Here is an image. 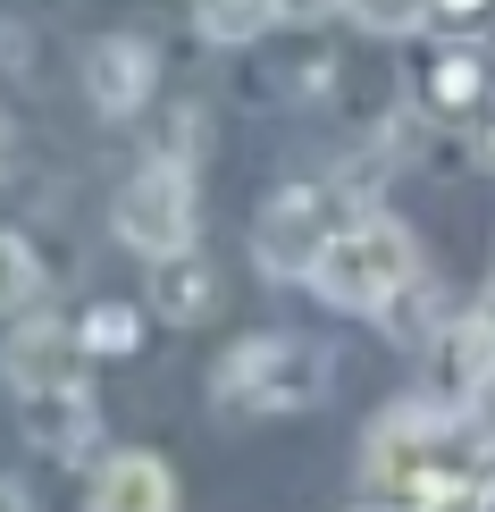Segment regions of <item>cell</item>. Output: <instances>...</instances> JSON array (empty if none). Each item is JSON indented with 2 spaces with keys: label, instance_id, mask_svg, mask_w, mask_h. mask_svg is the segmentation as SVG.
Instances as JSON below:
<instances>
[{
  "label": "cell",
  "instance_id": "cell-1",
  "mask_svg": "<svg viewBox=\"0 0 495 512\" xmlns=\"http://www.w3.org/2000/svg\"><path fill=\"white\" fill-rule=\"evenodd\" d=\"M361 487L378 504H495V429L479 403H395L370 429Z\"/></svg>",
  "mask_w": 495,
  "mask_h": 512
},
{
  "label": "cell",
  "instance_id": "cell-21",
  "mask_svg": "<svg viewBox=\"0 0 495 512\" xmlns=\"http://www.w3.org/2000/svg\"><path fill=\"white\" fill-rule=\"evenodd\" d=\"M9 168H17V126L0 118V177H9Z\"/></svg>",
  "mask_w": 495,
  "mask_h": 512
},
{
  "label": "cell",
  "instance_id": "cell-6",
  "mask_svg": "<svg viewBox=\"0 0 495 512\" xmlns=\"http://www.w3.org/2000/svg\"><path fill=\"white\" fill-rule=\"evenodd\" d=\"M84 93H93L101 118H143L152 93H160L152 34H101V42H84Z\"/></svg>",
  "mask_w": 495,
  "mask_h": 512
},
{
  "label": "cell",
  "instance_id": "cell-20",
  "mask_svg": "<svg viewBox=\"0 0 495 512\" xmlns=\"http://www.w3.org/2000/svg\"><path fill=\"white\" fill-rule=\"evenodd\" d=\"M26 59V26H0V68H17Z\"/></svg>",
  "mask_w": 495,
  "mask_h": 512
},
{
  "label": "cell",
  "instance_id": "cell-14",
  "mask_svg": "<svg viewBox=\"0 0 495 512\" xmlns=\"http://www.w3.org/2000/svg\"><path fill=\"white\" fill-rule=\"evenodd\" d=\"M76 336H84V361H126L143 345V311L135 303H93L76 319Z\"/></svg>",
  "mask_w": 495,
  "mask_h": 512
},
{
  "label": "cell",
  "instance_id": "cell-16",
  "mask_svg": "<svg viewBox=\"0 0 495 512\" xmlns=\"http://www.w3.org/2000/svg\"><path fill=\"white\" fill-rule=\"evenodd\" d=\"M344 17H353L361 34H412L428 17V0H344Z\"/></svg>",
  "mask_w": 495,
  "mask_h": 512
},
{
  "label": "cell",
  "instance_id": "cell-3",
  "mask_svg": "<svg viewBox=\"0 0 495 512\" xmlns=\"http://www.w3.org/2000/svg\"><path fill=\"white\" fill-rule=\"evenodd\" d=\"M412 277H420V244H412V227H395L386 210H353V219H344L336 236L319 244V261H311L303 286H311L328 311L378 319L403 286H412Z\"/></svg>",
  "mask_w": 495,
  "mask_h": 512
},
{
  "label": "cell",
  "instance_id": "cell-17",
  "mask_svg": "<svg viewBox=\"0 0 495 512\" xmlns=\"http://www.w3.org/2000/svg\"><path fill=\"white\" fill-rule=\"evenodd\" d=\"M495 9V0H428V17H420V26L428 34H479V17Z\"/></svg>",
  "mask_w": 495,
  "mask_h": 512
},
{
  "label": "cell",
  "instance_id": "cell-13",
  "mask_svg": "<svg viewBox=\"0 0 495 512\" xmlns=\"http://www.w3.org/2000/svg\"><path fill=\"white\" fill-rule=\"evenodd\" d=\"M277 26V0H193V34L219 42V51H244Z\"/></svg>",
  "mask_w": 495,
  "mask_h": 512
},
{
  "label": "cell",
  "instance_id": "cell-9",
  "mask_svg": "<svg viewBox=\"0 0 495 512\" xmlns=\"http://www.w3.org/2000/svg\"><path fill=\"white\" fill-rule=\"evenodd\" d=\"M17 403H26V437H34L51 462L93 454L101 412H93V395H84V378H68V387H34V395H17Z\"/></svg>",
  "mask_w": 495,
  "mask_h": 512
},
{
  "label": "cell",
  "instance_id": "cell-8",
  "mask_svg": "<svg viewBox=\"0 0 495 512\" xmlns=\"http://www.w3.org/2000/svg\"><path fill=\"white\" fill-rule=\"evenodd\" d=\"M0 370H9L17 395H34V387H68V378H84V336L68 328V319H26V311H17L9 345H0Z\"/></svg>",
  "mask_w": 495,
  "mask_h": 512
},
{
  "label": "cell",
  "instance_id": "cell-10",
  "mask_svg": "<svg viewBox=\"0 0 495 512\" xmlns=\"http://www.w3.org/2000/svg\"><path fill=\"white\" fill-rule=\"evenodd\" d=\"M93 512H168L177 504V471H168L160 454H110L93 471Z\"/></svg>",
  "mask_w": 495,
  "mask_h": 512
},
{
  "label": "cell",
  "instance_id": "cell-12",
  "mask_svg": "<svg viewBox=\"0 0 495 512\" xmlns=\"http://www.w3.org/2000/svg\"><path fill=\"white\" fill-rule=\"evenodd\" d=\"M428 110L437 118H470L487 101V59H479V42L470 34H445V51H437V68H428Z\"/></svg>",
  "mask_w": 495,
  "mask_h": 512
},
{
  "label": "cell",
  "instance_id": "cell-22",
  "mask_svg": "<svg viewBox=\"0 0 495 512\" xmlns=\"http://www.w3.org/2000/svg\"><path fill=\"white\" fill-rule=\"evenodd\" d=\"M17 504H26V487H17V479H0V512H17Z\"/></svg>",
  "mask_w": 495,
  "mask_h": 512
},
{
  "label": "cell",
  "instance_id": "cell-7",
  "mask_svg": "<svg viewBox=\"0 0 495 512\" xmlns=\"http://www.w3.org/2000/svg\"><path fill=\"white\" fill-rule=\"evenodd\" d=\"M428 361H437V395H445V403L495 395V286L479 294V311L445 319V328L428 336Z\"/></svg>",
  "mask_w": 495,
  "mask_h": 512
},
{
  "label": "cell",
  "instance_id": "cell-2",
  "mask_svg": "<svg viewBox=\"0 0 495 512\" xmlns=\"http://www.w3.org/2000/svg\"><path fill=\"white\" fill-rule=\"evenodd\" d=\"M336 387V361L311 336H244L219 370H210V412L219 420H286L319 412Z\"/></svg>",
  "mask_w": 495,
  "mask_h": 512
},
{
  "label": "cell",
  "instance_id": "cell-15",
  "mask_svg": "<svg viewBox=\"0 0 495 512\" xmlns=\"http://www.w3.org/2000/svg\"><path fill=\"white\" fill-rule=\"evenodd\" d=\"M34 294H42V261H34V244L0 227V319L34 311Z\"/></svg>",
  "mask_w": 495,
  "mask_h": 512
},
{
  "label": "cell",
  "instance_id": "cell-18",
  "mask_svg": "<svg viewBox=\"0 0 495 512\" xmlns=\"http://www.w3.org/2000/svg\"><path fill=\"white\" fill-rule=\"evenodd\" d=\"M470 168H495V101L470 110Z\"/></svg>",
  "mask_w": 495,
  "mask_h": 512
},
{
  "label": "cell",
  "instance_id": "cell-4",
  "mask_svg": "<svg viewBox=\"0 0 495 512\" xmlns=\"http://www.w3.org/2000/svg\"><path fill=\"white\" fill-rule=\"evenodd\" d=\"M353 210H361V185H344V177L277 185V194L261 202V227H252V261H261V277H311L319 244H328Z\"/></svg>",
  "mask_w": 495,
  "mask_h": 512
},
{
  "label": "cell",
  "instance_id": "cell-5",
  "mask_svg": "<svg viewBox=\"0 0 495 512\" xmlns=\"http://www.w3.org/2000/svg\"><path fill=\"white\" fill-rule=\"evenodd\" d=\"M110 227H118V244H126V252H143V261H160V252H185V244H193V168H185L177 152L143 160L135 177L118 185Z\"/></svg>",
  "mask_w": 495,
  "mask_h": 512
},
{
  "label": "cell",
  "instance_id": "cell-19",
  "mask_svg": "<svg viewBox=\"0 0 495 512\" xmlns=\"http://www.w3.org/2000/svg\"><path fill=\"white\" fill-rule=\"evenodd\" d=\"M344 0H277V26H328Z\"/></svg>",
  "mask_w": 495,
  "mask_h": 512
},
{
  "label": "cell",
  "instance_id": "cell-11",
  "mask_svg": "<svg viewBox=\"0 0 495 512\" xmlns=\"http://www.w3.org/2000/svg\"><path fill=\"white\" fill-rule=\"evenodd\" d=\"M152 311L168 319V328H202L210 311H219V269L202 261V252H160L152 261Z\"/></svg>",
  "mask_w": 495,
  "mask_h": 512
}]
</instances>
